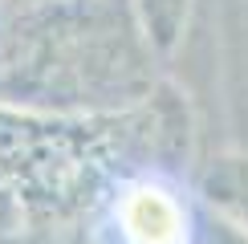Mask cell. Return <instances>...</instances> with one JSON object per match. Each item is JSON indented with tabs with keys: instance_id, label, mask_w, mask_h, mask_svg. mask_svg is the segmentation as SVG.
Instances as JSON below:
<instances>
[{
	"instance_id": "cell-1",
	"label": "cell",
	"mask_w": 248,
	"mask_h": 244,
	"mask_svg": "<svg viewBox=\"0 0 248 244\" xmlns=\"http://www.w3.org/2000/svg\"><path fill=\"white\" fill-rule=\"evenodd\" d=\"M110 171V135L98 122L0 102V183L20 216H69L98 196Z\"/></svg>"
},
{
	"instance_id": "cell-2",
	"label": "cell",
	"mask_w": 248,
	"mask_h": 244,
	"mask_svg": "<svg viewBox=\"0 0 248 244\" xmlns=\"http://www.w3.org/2000/svg\"><path fill=\"white\" fill-rule=\"evenodd\" d=\"M122 244H191V216L163 183H134L114 203Z\"/></svg>"
},
{
	"instance_id": "cell-3",
	"label": "cell",
	"mask_w": 248,
	"mask_h": 244,
	"mask_svg": "<svg viewBox=\"0 0 248 244\" xmlns=\"http://www.w3.org/2000/svg\"><path fill=\"white\" fill-rule=\"evenodd\" d=\"M16 220H20V208H16V199L8 196V187L0 183V236H4L8 228H16Z\"/></svg>"
},
{
	"instance_id": "cell-4",
	"label": "cell",
	"mask_w": 248,
	"mask_h": 244,
	"mask_svg": "<svg viewBox=\"0 0 248 244\" xmlns=\"http://www.w3.org/2000/svg\"><path fill=\"white\" fill-rule=\"evenodd\" d=\"M212 244H248V236H240L232 228H220V232H212Z\"/></svg>"
},
{
	"instance_id": "cell-5",
	"label": "cell",
	"mask_w": 248,
	"mask_h": 244,
	"mask_svg": "<svg viewBox=\"0 0 248 244\" xmlns=\"http://www.w3.org/2000/svg\"><path fill=\"white\" fill-rule=\"evenodd\" d=\"M8 8H37V4H53V0H0Z\"/></svg>"
}]
</instances>
